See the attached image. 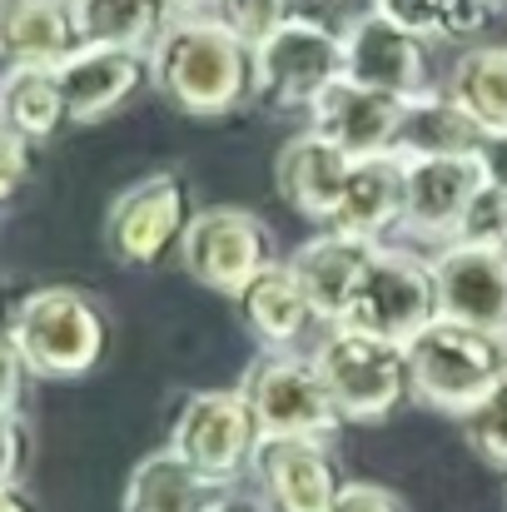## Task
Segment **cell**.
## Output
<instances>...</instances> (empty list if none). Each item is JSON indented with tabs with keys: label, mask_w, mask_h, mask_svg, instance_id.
Wrapping results in <instances>:
<instances>
[{
	"label": "cell",
	"mask_w": 507,
	"mask_h": 512,
	"mask_svg": "<svg viewBox=\"0 0 507 512\" xmlns=\"http://www.w3.org/2000/svg\"><path fill=\"white\" fill-rule=\"evenodd\" d=\"M150 80L184 115H229L254 95V50L209 15H179L150 50Z\"/></svg>",
	"instance_id": "cell-1"
},
{
	"label": "cell",
	"mask_w": 507,
	"mask_h": 512,
	"mask_svg": "<svg viewBox=\"0 0 507 512\" xmlns=\"http://www.w3.org/2000/svg\"><path fill=\"white\" fill-rule=\"evenodd\" d=\"M5 329L25 358V373L35 378H80L105 358V343H110L105 309L70 284L25 294L10 309Z\"/></svg>",
	"instance_id": "cell-2"
},
{
	"label": "cell",
	"mask_w": 507,
	"mask_h": 512,
	"mask_svg": "<svg viewBox=\"0 0 507 512\" xmlns=\"http://www.w3.org/2000/svg\"><path fill=\"white\" fill-rule=\"evenodd\" d=\"M408 373L423 403L468 418L488 393H498L507 383V334L433 319L408 343Z\"/></svg>",
	"instance_id": "cell-3"
},
{
	"label": "cell",
	"mask_w": 507,
	"mask_h": 512,
	"mask_svg": "<svg viewBox=\"0 0 507 512\" xmlns=\"http://www.w3.org/2000/svg\"><path fill=\"white\" fill-rule=\"evenodd\" d=\"M314 368L343 423H383L413 393L408 348L353 329H329V339L314 348Z\"/></svg>",
	"instance_id": "cell-4"
},
{
	"label": "cell",
	"mask_w": 507,
	"mask_h": 512,
	"mask_svg": "<svg viewBox=\"0 0 507 512\" xmlns=\"http://www.w3.org/2000/svg\"><path fill=\"white\" fill-rule=\"evenodd\" d=\"M433 319H438L433 264H423V259H413L403 249L378 244V254L368 259V269H363V279H358L338 329H353V334L408 348Z\"/></svg>",
	"instance_id": "cell-5"
},
{
	"label": "cell",
	"mask_w": 507,
	"mask_h": 512,
	"mask_svg": "<svg viewBox=\"0 0 507 512\" xmlns=\"http://www.w3.org/2000/svg\"><path fill=\"white\" fill-rule=\"evenodd\" d=\"M259 443H264L259 418H254V408H249V398L239 388H199V393H189L179 403V418H174V433H169V448L204 483H214L219 493L244 468H254Z\"/></svg>",
	"instance_id": "cell-6"
},
{
	"label": "cell",
	"mask_w": 507,
	"mask_h": 512,
	"mask_svg": "<svg viewBox=\"0 0 507 512\" xmlns=\"http://www.w3.org/2000/svg\"><path fill=\"white\" fill-rule=\"evenodd\" d=\"M239 393L249 398L264 438H319V443H329L343 428L334 398H329V388L314 368V353L284 348V353L254 358Z\"/></svg>",
	"instance_id": "cell-7"
},
{
	"label": "cell",
	"mask_w": 507,
	"mask_h": 512,
	"mask_svg": "<svg viewBox=\"0 0 507 512\" xmlns=\"http://www.w3.org/2000/svg\"><path fill=\"white\" fill-rule=\"evenodd\" d=\"M189 189L174 170L125 184L105 214V249L120 269H155L189 229Z\"/></svg>",
	"instance_id": "cell-8"
},
{
	"label": "cell",
	"mask_w": 507,
	"mask_h": 512,
	"mask_svg": "<svg viewBox=\"0 0 507 512\" xmlns=\"http://www.w3.org/2000/svg\"><path fill=\"white\" fill-rule=\"evenodd\" d=\"M179 264L189 279H199L214 294H244L249 279H259L274 259H269V229L259 214L239 209V204H214L199 209L179 239Z\"/></svg>",
	"instance_id": "cell-9"
},
{
	"label": "cell",
	"mask_w": 507,
	"mask_h": 512,
	"mask_svg": "<svg viewBox=\"0 0 507 512\" xmlns=\"http://www.w3.org/2000/svg\"><path fill=\"white\" fill-rule=\"evenodd\" d=\"M343 80V40L314 25H284L254 50V95L279 110H314V100Z\"/></svg>",
	"instance_id": "cell-10"
},
{
	"label": "cell",
	"mask_w": 507,
	"mask_h": 512,
	"mask_svg": "<svg viewBox=\"0 0 507 512\" xmlns=\"http://www.w3.org/2000/svg\"><path fill=\"white\" fill-rule=\"evenodd\" d=\"M403 229L413 239H433L438 249L458 239V224L478 189L488 184L483 155H428V160H403Z\"/></svg>",
	"instance_id": "cell-11"
},
{
	"label": "cell",
	"mask_w": 507,
	"mask_h": 512,
	"mask_svg": "<svg viewBox=\"0 0 507 512\" xmlns=\"http://www.w3.org/2000/svg\"><path fill=\"white\" fill-rule=\"evenodd\" d=\"M254 478L269 512H334L343 473L319 438H264L254 453Z\"/></svg>",
	"instance_id": "cell-12"
},
{
	"label": "cell",
	"mask_w": 507,
	"mask_h": 512,
	"mask_svg": "<svg viewBox=\"0 0 507 512\" xmlns=\"http://www.w3.org/2000/svg\"><path fill=\"white\" fill-rule=\"evenodd\" d=\"M438 319L507 334V254L478 244H443L433 254Z\"/></svg>",
	"instance_id": "cell-13"
},
{
	"label": "cell",
	"mask_w": 507,
	"mask_h": 512,
	"mask_svg": "<svg viewBox=\"0 0 507 512\" xmlns=\"http://www.w3.org/2000/svg\"><path fill=\"white\" fill-rule=\"evenodd\" d=\"M343 75L353 85H368L378 95H393L403 105L423 100L433 85V65H428V45L418 35H408L403 25L373 15L363 20L348 40H343Z\"/></svg>",
	"instance_id": "cell-14"
},
{
	"label": "cell",
	"mask_w": 507,
	"mask_h": 512,
	"mask_svg": "<svg viewBox=\"0 0 507 512\" xmlns=\"http://www.w3.org/2000/svg\"><path fill=\"white\" fill-rule=\"evenodd\" d=\"M403 100L378 95L368 85H353L348 75L334 80L319 100H314V135H324L338 145L348 160H373V155H393L398 145V125H403Z\"/></svg>",
	"instance_id": "cell-15"
},
{
	"label": "cell",
	"mask_w": 507,
	"mask_h": 512,
	"mask_svg": "<svg viewBox=\"0 0 507 512\" xmlns=\"http://www.w3.org/2000/svg\"><path fill=\"white\" fill-rule=\"evenodd\" d=\"M75 50V0H0V70H60Z\"/></svg>",
	"instance_id": "cell-16"
},
{
	"label": "cell",
	"mask_w": 507,
	"mask_h": 512,
	"mask_svg": "<svg viewBox=\"0 0 507 512\" xmlns=\"http://www.w3.org/2000/svg\"><path fill=\"white\" fill-rule=\"evenodd\" d=\"M55 80H60V95H65L70 120H75V125H90V120L115 115V110L150 80V55L85 45V50H75V55L55 70Z\"/></svg>",
	"instance_id": "cell-17"
},
{
	"label": "cell",
	"mask_w": 507,
	"mask_h": 512,
	"mask_svg": "<svg viewBox=\"0 0 507 512\" xmlns=\"http://www.w3.org/2000/svg\"><path fill=\"white\" fill-rule=\"evenodd\" d=\"M373 254H378V244L324 229V234L304 239V244L294 249V259H284V264L294 269V279H299V289H304L314 319L338 329L343 314H348V299H353V289H358V279H363V269H368Z\"/></svg>",
	"instance_id": "cell-18"
},
{
	"label": "cell",
	"mask_w": 507,
	"mask_h": 512,
	"mask_svg": "<svg viewBox=\"0 0 507 512\" xmlns=\"http://www.w3.org/2000/svg\"><path fill=\"white\" fill-rule=\"evenodd\" d=\"M353 174V160L329 145L324 135L304 130L294 135L279 155H274V189L284 194V204L294 214H304L309 224H324L338 214V199H343V184Z\"/></svg>",
	"instance_id": "cell-19"
},
{
	"label": "cell",
	"mask_w": 507,
	"mask_h": 512,
	"mask_svg": "<svg viewBox=\"0 0 507 512\" xmlns=\"http://www.w3.org/2000/svg\"><path fill=\"white\" fill-rule=\"evenodd\" d=\"M403 204H408V184H403L398 155L353 160V174L343 184V199H338V214L329 219V229L348 234V239L383 244L388 229H403Z\"/></svg>",
	"instance_id": "cell-20"
},
{
	"label": "cell",
	"mask_w": 507,
	"mask_h": 512,
	"mask_svg": "<svg viewBox=\"0 0 507 512\" xmlns=\"http://www.w3.org/2000/svg\"><path fill=\"white\" fill-rule=\"evenodd\" d=\"M234 304H239L249 334L264 343L269 353L299 348L304 334H309V324H314V309H309V299H304V289H299L289 264H269L259 279L244 284V294Z\"/></svg>",
	"instance_id": "cell-21"
},
{
	"label": "cell",
	"mask_w": 507,
	"mask_h": 512,
	"mask_svg": "<svg viewBox=\"0 0 507 512\" xmlns=\"http://www.w3.org/2000/svg\"><path fill=\"white\" fill-rule=\"evenodd\" d=\"M179 20L174 0H75V25L85 45L150 55L169 25Z\"/></svg>",
	"instance_id": "cell-22"
},
{
	"label": "cell",
	"mask_w": 507,
	"mask_h": 512,
	"mask_svg": "<svg viewBox=\"0 0 507 512\" xmlns=\"http://www.w3.org/2000/svg\"><path fill=\"white\" fill-rule=\"evenodd\" d=\"M483 150V130L448 100V90H428L423 100H413L403 110L398 125V160H428V155H478Z\"/></svg>",
	"instance_id": "cell-23"
},
{
	"label": "cell",
	"mask_w": 507,
	"mask_h": 512,
	"mask_svg": "<svg viewBox=\"0 0 507 512\" xmlns=\"http://www.w3.org/2000/svg\"><path fill=\"white\" fill-rule=\"evenodd\" d=\"M214 498H219L214 483H204L174 448H160L135 463L120 512H204Z\"/></svg>",
	"instance_id": "cell-24"
},
{
	"label": "cell",
	"mask_w": 507,
	"mask_h": 512,
	"mask_svg": "<svg viewBox=\"0 0 507 512\" xmlns=\"http://www.w3.org/2000/svg\"><path fill=\"white\" fill-rule=\"evenodd\" d=\"M0 125L20 135L30 150L55 140L70 125L55 70H5L0 75Z\"/></svg>",
	"instance_id": "cell-25"
},
{
	"label": "cell",
	"mask_w": 507,
	"mask_h": 512,
	"mask_svg": "<svg viewBox=\"0 0 507 512\" xmlns=\"http://www.w3.org/2000/svg\"><path fill=\"white\" fill-rule=\"evenodd\" d=\"M448 100L483 130V140L507 135V45L468 50L448 75Z\"/></svg>",
	"instance_id": "cell-26"
},
{
	"label": "cell",
	"mask_w": 507,
	"mask_h": 512,
	"mask_svg": "<svg viewBox=\"0 0 507 512\" xmlns=\"http://www.w3.org/2000/svg\"><path fill=\"white\" fill-rule=\"evenodd\" d=\"M378 15L403 25L408 35L428 40H468L483 30L488 5L483 0H378Z\"/></svg>",
	"instance_id": "cell-27"
},
{
	"label": "cell",
	"mask_w": 507,
	"mask_h": 512,
	"mask_svg": "<svg viewBox=\"0 0 507 512\" xmlns=\"http://www.w3.org/2000/svg\"><path fill=\"white\" fill-rule=\"evenodd\" d=\"M294 5L299 0H214L209 5V20H219L234 40H244L249 50H259L284 25H294Z\"/></svg>",
	"instance_id": "cell-28"
},
{
	"label": "cell",
	"mask_w": 507,
	"mask_h": 512,
	"mask_svg": "<svg viewBox=\"0 0 507 512\" xmlns=\"http://www.w3.org/2000/svg\"><path fill=\"white\" fill-rule=\"evenodd\" d=\"M453 244H478V249H503L507 254V189H498V184L478 189V199L468 204Z\"/></svg>",
	"instance_id": "cell-29"
},
{
	"label": "cell",
	"mask_w": 507,
	"mask_h": 512,
	"mask_svg": "<svg viewBox=\"0 0 507 512\" xmlns=\"http://www.w3.org/2000/svg\"><path fill=\"white\" fill-rule=\"evenodd\" d=\"M463 428H468V448H473L483 463L507 468V383L498 393H488V398L463 418Z\"/></svg>",
	"instance_id": "cell-30"
},
{
	"label": "cell",
	"mask_w": 507,
	"mask_h": 512,
	"mask_svg": "<svg viewBox=\"0 0 507 512\" xmlns=\"http://www.w3.org/2000/svg\"><path fill=\"white\" fill-rule=\"evenodd\" d=\"M378 15V0H299L294 5V20L299 25H314L334 40H348L363 20Z\"/></svg>",
	"instance_id": "cell-31"
},
{
	"label": "cell",
	"mask_w": 507,
	"mask_h": 512,
	"mask_svg": "<svg viewBox=\"0 0 507 512\" xmlns=\"http://www.w3.org/2000/svg\"><path fill=\"white\" fill-rule=\"evenodd\" d=\"M30 463V423L20 408H0V488H20Z\"/></svg>",
	"instance_id": "cell-32"
},
{
	"label": "cell",
	"mask_w": 507,
	"mask_h": 512,
	"mask_svg": "<svg viewBox=\"0 0 507 512\" xmlns=\"http://www.w3.org/2000/svg\"><path fill=\"white\" fill-rule=\"evenodd\" d=\"M30 174V145L0 125V199H10Z\"/></svg>",
	"instance_id": "cell-33"
},
{
	"label": "cell",
	"mask_w": 507,
	"mask_h": 512,
	"mask_svg": "<svg viewBox=\"0 0 507 512\" xmlns=\"http://www.w3.org/2000/svg\"><path fill=\"white\" fill-rule=\"evenodd\" d=\"M334 512H408L383 483H343Z\"/></svg>",
	"instance_id": "cell-34"
},
{
	"label": "cell",
	"mask_w": 507,
	"mask_h": 512,
	"mask_svg": "<svg viewBox=\"0 0 507 512\" xmlns=\"http://www.w3.org/2000/svg\"><path fill=\"white\" fill-rule=\"evenodd\" d=\"M20 393H25V358L10 329L0 324V408H20Z\"/></svg>",
	"instance_id": "cell-35"
},
{
	"label": "cell",
	"mask_w": 507,
	"mask_h": 512,
	"mask_svg": "<svg viewBox=\"0 0 507 512\" xmlns=\"http://www.w3.org/2000/svg\"><path fill=\"white\" fill-rule=\"evenodd\" d=\"M483 170H488V184H498V189H507V135H498V140H483Z\"/></svg>",
	"instance_id": "cell-36"
},
{
	"label": "cell",
	"mask_w": 507,
	"mask_h": 512,
	"mask_svg": "<svg viewBox=\"0 0 507 512\" xmlns=\"http://www.w3.org/2000/svg\"><path fill=\"white\" fill-rule=\"evenodd\" d=\"M0 512H40L25 488H0Z\"/></svg>",
	"instance_id": "cell-37"
},
{
	"label": "cell",
	"mask_w": 507,
	"mask_h": 512,
	"mask_svg": "<svg viewBox=\"0 0 507 512\" xmlns=\"http://www.w3.org/2000/svg\"><path fill=\"white\" fill-rule=\"evenodd\" d=\"M204 512H264L259 508V503H249V498H234V493H219V498H214V503H209V508Z\"/></svg>",
	"instance_id": "cell-38"
},
{
	"label": "cell",
	"mask_w": 507,
	"mask_h": 512,
	"mask_svg": "<svg viewBox=\"0 0 507 512\" xmlns=\"http://www.w3.org/2000/svg\"><path fill=\"white\" fill-rule=\"evenodd\" d=\"M199 5H214V0H174V10H199Z\"/></svg>",
	"instance_id": "cell-39"
},
{
	"label": "cell",
	"mask_w": 507,
	"mask_h": 512,
	"mask_svg": "<svg viewBox=\"0 0 507 512\" xmlns=\"http://www.w3.org/2000/svg\"><path fill=\"white\" fill-rule=\"evenodd\" d=\"M483 5H488V10H498V5H507V0H483Z\"/></svg>",
	"instance_id": "cell-40"
},
{
	"label": "cell",
	"mask_w": 507,
	"mask_h": 512,
	"mask_svg": "<svg viewBox=\"0 0 507 512\" xmlns=\"http://www.w3.org/2000/svg\"><path fill=\"white\" fill-rule=\"evenodd\" d=\"M0 75H5V70H0Z\"/></svg>",
	"instance_id": "cell-41"
}]
</instances>
